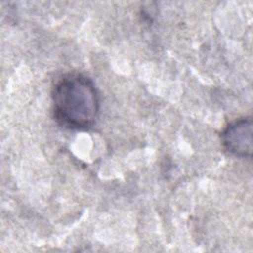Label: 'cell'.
I'll return each instance as SVG.
<instances>
[{"label":"cell","instance_id":"7a4b0ae2","mask_svg":"<svg viewBox=\"0 0 253 253\" xmlns=\"http://www.w3.org/2000/svg\"><path fill=\"white\" fill-rule=\"evenodd\" d=\"M252 119L242 118L230 123L221 132L223 147L232 155L251 157L253 150Z\"/></svg>","mask_w":253,"mask_h":253},{"label":"cell","instance_id":"6da1fadb","mask_svg":"<svg viewBox=\"0 0 253 253\" xmlns=\"http://www.w3.org/2000/svg\"><path fill=\"white\" fill-rule=\"evenodd\" d=\"M54 117L70 129H88L96 123L100 99L93 81L79 73L66 74L55 83L52 94Z\"/></svg>","mask_w":253,"mask_h":253}]
</instances>
